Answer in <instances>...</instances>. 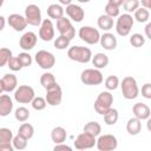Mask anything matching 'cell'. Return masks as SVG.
<instances>
[{"instance_id":"6da1fadb","label":"cell","mask_w":151,"mask_h":151,"mask_svg":"<svg viewBox=\"0 0 151 151\" xmlns=\"http://www.w3.org/2000/svg\"><path fill=\"white\" fill-rule=\"evenodd\" d=\"M67 57L77 63L80 64H86L91 61L92 58V52L90 48L84 47V46H72L67 51Z\"/></svg>"},{"instance_id":"7a4b0ae2","label":"cell","mask_w":151,"mask_h":151,"mask_svg":"<svg viewBox=\"0 0 151 151\" xmlns=\"http://www.w3.org/2000/svg\"><path fill=\"white\" fill-rule=\"evenodd\" d=\"M120 87H122V93H123V97L127 100H132V99H136L139 94V88H138V84H137V80L133 78V77H125L123 80H122V84H120Z\"/></svg>"},{"instance_id":"3957f363","label":"cell","mask_w":151,"mask_h":151,"mask_svg":"<svg viewBox=\"0 0 151 151\" xmlns=\"http://www.w3.org/2000/svg\"><path fill=\"white\" fill-rule=\"evenodd\" d=\"M112 103H113V96L109 91H103L97 97L93 106H94V110L97 113L104 114L112 106Z\"/></svg>"},{"instance_id":"277c9868","label":"cell","mask_w":151,"mask_h":151,"mask_svg":"<svg viewBox=\"0 0 151 151\" xmlns=\"http://www.w3.org/2000/svg\"><path fill=\"white\" fill-rule=\"evenodd\" d=\"M134 24V19L131 14L125 13L119 15L117 22H116V31L120 37H126L131 32V28Z\"/></svg>"},{"instance_id":"5b68a950","label":"cell","mask_w":151,"mask_h":151,"mask_svg":"<svg viewBox=\"0 0 151 151\" xmlns=\"http://www.w3.org/2000/svg\"><path fill=\"white\" fill-rule=\"evenodd\" d=\"M80 80L85 85H100L104 78L98 68H86L81 72Z\"/></svg>"},{"instance_id":"8992f818","label":"cell","mask_w":151,"mask_h":151,"mask_svg":"<svg viewBox=\"0 0 151 151\" xmlns=\"http://www.w3.org/2000/svg\"><path fill=\"white\" fill-rule=\"evenodd\" d=\"M78 35L83 41H85L88 45H96L97 42H99V39H100L99 31L94 27H91V26L80 27L79 32H78Z\"/></svg>"},{"instance_id":"52a82bcc","label":"cell","mask_w":151,"mask_h":151,"mask_svg":"<svg viewBox=\"0 0 151 151\" xmlns=\"http://www.w3.org/2000/svg\"><path fill=\"white\" fill-rule=\"evenodd\" d=\"M34 97V90L28 85H20L18 88L14 90V99L20 104H28L33 100Z\"/></svg>"},{"instance_id":"ba28073f","label":"cell","mask_w":151,"mask_h":151,"mask_svg":"<svg viewBox=\"0 0 151 151\" xmlns=\"http://www.w3.org/2000/svg\"><path fill=\"white\" fill-rule=\"evenodd\" d=\"M25 19L27 21V25H32V26H40L42 19H41V11L39 8V6L31 4L28 6H26L25 8Z\"/></svg>"},{"instance_id":"9c48e42d","label":"cell","mask_w":151,"mask_h":151,"mask_svg":"<svg viewBox=\"0 0 151 151\" xmlns=\"http://www.w3.org/2000/svg\"><path fill=\"white\" fill-rule=\"evenodd\" d=\"M34 58H35V63L44 70H50L55 64V57L53 55V53L45 51V50L38 51L35 53Z\"/></svg>"},{"instance_id":"30bf717a","label":"cell","mask_w":151,"mask_h":151,"mask_svg":"<svg viewBox=\"0 0 151 151\" xmlns=\"http://www.w3.org/2000/svg\"><path fill=\"white\" fill-rule=\"evenodd\" d=\"M96 146L100 151H112L117 149L118 140L113 134H103L96 140Z\"/></svg>"},{"instance_id":"8fae6325","label":"cell","mask_w":151,"mask_h":151,"mask_svg":"<svg viewBox=\"0 0 151 151\" xmlns=\"http://www.w3.org/2000/svg\"><path fill=\"white\" fill-rule=\"evenodd\" d=\"M57 29L60 33V35L66 37L70 40H72L76 35V29L71 24V20L65 17H61L60 19L57 20Z\"/></svg>"},{"instance_id":"7c38bea8","label":"cell","mask_w":151,"mask_h":151,"mask_svg":"<svg viewBox=\"0 0 151 151\" xmlns=\"http://www.w3.org/2000/svg\"><path fill=\"white\" fill-rule=\"evenodd\" d=\"M96 137L87 133L83 132L78 134V137L74 140V147L78 150H86V149H92L96 145Z\"/></svg>"},{"instance_id":"4fadbf2b","label":"cell","mask_w":151,"mask_h":151,"mask_svg":"<svg viewBox=\"0 0 151 151\" xmlns=\"http://www.w3.org/2000/svg\"><path fill=\"white\" fill-rule=\"evenodd\" d=\"M61 99H63V91H61V87L58 84H55L51 88L46 90L45 100H46V103L48 105H51V106H58L61 103Z\"/></svg>"},{"instance_id":"5bb4252c","label":"cell","mask_w":151,"mask_h":151,"mask_svg":"<svg viewBox=\"0 0 151 151\" xmlns=\"http://www.w3.org/2000/svg\"><path fill=\"white\" fill-rule=\"evenodd\" d=\"M39 37L44 41H51L54 38V26L51 19H44L40 24Z\"/></svg>"},{"instance_id":"9a60e30c","label":"cell","mask_w":151,"mask_h":151,"mask_svg":"<svg viewBox=\"0 0 151 151\" xmlns=\"http://www.w3.org/2000/svg\"><path fill=\"white\" fill-rule=\"evenodd\" d=\"M7 22L8 25L17 32H21L26 28L27 26V21L25 19V17L18 14V13H13V14H9V17L7 18Z\"/></svg>"},{"instance_id":"2e32d148","label":"cell","mask_w":151,"mask_h":151,"mask_svg":"<svg viewBox=\"0 0 151 151\" xmlns=\"http://www.w3.org/2000/svg\"><path fill=\"white\" fill-rule=\"evenodd\" d=\"M66 14L68 15V18L74 21V22H80L83 21L84 17H85V12L84 9L78 6V5H74V4H70L66 6Z\"/></svg>"},{"instance_id":"e0dca14e","label":"cell","mask_w":151,"mask_h":151,"mask_svg":"<svg viewBox=\"0 0 151 151\" xmlns=\"http://www.w3.org/2000/svg\"><path fill=\"white\" fill-rule=\"evenodd\" d=\"M37 40H38V38H37V34L35 33H33V32H26V33H24L21 35V38L19 40V45H20V47L24 51H29V50H32L35 46Z\"/></svg>"},{"instance_id":"ac0fdd59","label":"cell","mask_w":151,"mask_h":151,"mask_svg":"<svg viewBox=\"0 0 151 151\" xmlns=\"http://www.w3.org/2000/svg\"><path fill=\"white\" fill-rule=\"evenodd\" d=\"M132 112H133L134 117L138 118V119H140V120L149 119L150 118V114H151L150 107L146 104H144V103H137V104H134L133 107H132Z\"/></svg>"},{"instance_id":"d6986e66","label":"cell","mask_w":151,"mask_h":151,"mask_svg":"<svg viewBox=\"0 0 151 151\" xmlns=\"http://www.w3.org/2000/svg\"><path fill=\"white\" fill-rule=\"evenodd\" d=\"M99 42H100L101 47L106 51H112L117 47V38L110 32H106L103 35H100Z\"/></svg>"},{"instance_id":"ffe728a7","label":"cell","mask_w":151,"mask_h":151,"mask_svg":"<svg viewBox=\"0 0 151 151\" xmlns=\"http://www.w3.org/2000/svg\"><path fill=\"white\" fill-rule=\"evenodd\" d=\"M13 110V101L8 94L0 96V117H7Z\"/></svg>"},{"instance_id":"44dd1931","label":"cell","mask_w":151,"mask_h":151,"mask_svg":"<svg viewBox=\"0 0 151 151\" xmlns=\"http://www.w3.org/2000/svg\"><path fill=\"white\" fill-rule=\"evenodd\" d=\"M2 81V85H4V91L5 92H12L17 88V85H18V79L14 74L12 73H7L2 77L1 79Z\"/></svg>"},{"instance_id":"7402d4cb","label":"cell","mask_w":151,"mask_h":151,"mask_svg":"<svg viewBox=\"0 0 151 151\" xmlns=\"http://www.w3.org/2000/svg\"><path fill=\"white\" fill-rule=\"evenodd\" d=\"M142 130V120L133 117V118H130L126 123V131L129 132V134L131 136H136Z\"/></svg>"},{"instance_id":"603a6c76","label":"cell","mask_w":151,"mask_h":151,"mask_svg":"<svg viewBox=\"0 0 151 151\" xmlns=\"http://www.w3.org/2000/svg\"><path fill=\"white\" fill-rule=\"evenodd\" d=\"M66 137H67V133H66V130L61 126H55L52 131H51V138L52 140L55 143V144H59V143H64L66 140Z\"/></svg>"},{"instance_id":"cb8c5ba5","label":"cell","mask_w":151,"mask_h":151,"mask_svg":"<svg viewBox=\"0 0 151 151\" xmlns=\"http://www.w3.org/2000/svg\"><path fill=\"white\" fill-rule=\"evenodd\" d=\"M91 60H92L93 66L96 68H98V70L99 68H105L109 65V57L106 54H104V53H97V54H94L91 58Z\"/></svg>"},{"instance_id":"d4e9b609","label":"cell","mask_w":151,"mask_h":151,"mask_svg":"<svg viewBox=\"0 0 151 151\" xmlns=\"http://www.w3.org/2000/svg\"><path fill=\"white\" fill-rule=\"evenodd\" d=\"M47 15L51 18V19H60L61 17H64V8L60 6V5H57V4H52L47 7Z\"/></svg>"},{"instance_id":"484cf974","label":"cell","mask_w":151,"mask_h":151,"mask_svg":"<svg viewBox=\"0 0 151 151\" xmlns=\"http://www.w3.org/2000/svg\"><path fill=\"white\" fill-rule=\"evenodd\" d=\"M40 84L45 90H48V88H51L52 86H54L57 84V80H55V78L52 73L45 72L40 77Z\"/></svg>"},{"instance_id":"4316f807","label":"cell","mask_w":151,"mask_h":151,"mask_svg":"<svg viewBox=\"0 0 151 151\" xmlns=\"http://www.w3.org/2000/svg\"><path fill=\"white\" fill-rule=\"evenodd\" d=\"M104 122L106 125H114L119 118V113H118V110L116 109H112L110 107L104 114Z\"/></svg>"},{"instance_id":"83f0119b","label":"cell","mask_w":151,"mask_h":151,"mask_svg":"<svg viewBox=\"0 0 151 151\" xmlns=\"http://www.w3.org/2000/svg\"><path fill=\"white\" fill-rule=\"evenodd\" d=\"M97 24H98V27L101 28L103 31H110L113 27V19L106 14H103L98 18Z\"/></svg>"},{"instance_id":"f1b7e54d","label":"cell","mask_w":151,"mask_h":151,"mask_svg":"<svg viewBox=\"0 0 151 151\" xmlns=\"http://www.w3.org/2000/svg\"><path fill=\"white\" fill-rule=\"evenodd\" d=\"M83 131H84V132H87V133H90V134H92V136H94V137H97V136H99L100 132H101V126H100V124L97 123V122H88V123H86V124L84 125Z\"/></svg>"},{"instance_id":"f546056e","label":"cell","mask_w":151,"mask_h":151,"mask_svg":"<svg viewBox=\"0 0 151 151\" xmlns=\"http://www.w3.org/2000/svg\"><path fill=\"white\" fill-rule=\"evenodd\" d=\"M18 133L21 134L22 137H25V138L28 140V139H31V138L33 137V134H34V127H33V125H31V124L24 122V123L20 125V127H19V130H18Z\"/></svg>"},{"instance_id":"4dcf8cb0","label":"cell","mask_w":151,"mask_h":151,"mask_svg":"<svg viewBox=\"0 0 151 151\" xmlns=\"http://www.w3.org/2000/svg\"><path fill=\"white\" fill-rule=\"evenodd\" d=\"M149 18H150V13H149V9L144 8V7H138L136 11H134V18L138 22H146L149 21Z\"/></svg>"},{"instance_id":"1f68e13d","label":"cell","mask_w":151,"mask_h":151,"mask_svg":"<svg viewBox=\"0 0 151 151\" xmlns=\"http://www.w3.org/2000/svg\"><path fill=\"white\" fill-rule=\"evenodd\" d=\"M12 145H13V147L15 149V150H24V149H26V146H27V139L25 138V137H22L21 134H17V136H14L13 137V139H12Z\"/></svg>"},{"instance_id":"d6a6232c","label":"cell","mask_w":151,"mask_h":151,"mask_svg":"<svg viewBox=\"0 0 151 151\" xmlns=\"http://www.w3.org/2000/svg\"><path fill=\"white\" fill-rule=\"evenodd\" d=\"M13 139V133L7 127L0 129V145L1 144H11Z\"/></svg>"},{"instance_id":"836d02e7","label":"cell","mask_w":151,"mask_h":151,"mask_svg":"<svg viewBox=\"0 0 151 151\" xmlns=\"http://www.w3.org/2000/svg\"><path fill=\"white\" fill-rule=\"evenodd\" d=\"M14 117H15V119H17L18 122L24 123V122H26V120L29 118V111H28L26 107L20 106V107H18V109L15 110Z\"/></svg>"},{"instance_id":"e575fe53","label":"cell","mask_w":151,"mask_h":151,"mask_svg":"<svg viewBox=\"0 0 151 151\" xmlns=\"http://www.w3.org/2000/svg\"><path fill=\"white\" fill-rule=\"evenodd\" d=\"M119 85V79L117 76H109L106 79H105V87L109 90V91H113L118 87Z\"/></svg>"},{"instance_id":"d590c367","label":"cell","mask_w":151,"mask_h":151,"mask_svg":"<svg viewBox=\"0 0 151 151\" xmlns=\"http://www.w3.org/2000/svg\"><path fill=\"white\" fill-rule=\"evenodd\" d=\"M71 40L64 35H59L58 38H55L54 40V47L58 48V50H65L66 47H68Z\"/></svg>"},{"instance_id":"8d00e7d4","label":"cell","mask_w":151,"mask_h":151,"mask_svg":"<svg viewBox=\"0 0 151 151\" xmlns=\"http://www.w3.org/2000/svg\"><path fill=\"white\" fill-rule=\"evenodd\" d=\"M130 44L133 47H142L145 44V38L139 33H134L130 37Z\"/></svg>"},{"instance_id":"74e56055","label":"cell","mask_w":151,"mask_h":151,"mask_svg":"<svg viewBox=\"0 0 151 151\" xmlns=\"http://www.w3.org/2000/svg\"><path fill=\"white\" fill-rule=\"evenodd\" d=\"M11 57H12V51L9 48H7V47L0 48V67L5 66Z\"/></svg>"},{"instance_id":"f35d334b","label":"cell","mask_w":151,"mask_h":151,"mask_svg":"<svg viewBox=\"0 0 151 151\" xmlns=\"http://www.w3.org/2000/svg\"><path fill=\"white\" fill-rule=\"evenodd\" d=\"M31 104H32V107H33L34 110H37V111L44 110V109L46 107V105H47L45 98H42V97H34L33 100L31 101Z\"/></svg>"},{"instance_id":"ab89813d","label":"cell","mask_w":151,"mask_h":151,"mask_svg":"<svg viewBox=\"0 0 151 151\" xmlns=\"http://www.w3.org/2000/svg\"><path fill=\"white\" fill-rule=\"evenodd\" d=\"M123 7L127 13L134 12L139 7V0H124Z\"/></svg>"},{"instance_id":"60d3db41","label":"cell","mask_w":151,"mask_h":151,"mask_svg":"<svg viewBox=\"0 0 151 151\" xmlns=\"http://www.w3.org/2000/svg\"><path fill=\"white\" fill-rule=\"evenodd\" d=\"M7 66H8V68L9 70H12V71H20L21 68H22V65H21V63L19 61V59H18V57H11L9 58V60L7 61Z\"/></svg>"},{"instance_id":"b9f144b4","label":"cell","mask_w":151,"mask_h":151,"mask_svg":"<svg viewBox=\"0 0 151 151\" xmlns=\"http://www.w3.org/2000/svg\"><path fill=\"white\" fill-rule=\"evenodd\" d=\"M18 59H19V61L21 63L22 67H28V66H31V64H32V57H31L27 52H21V53H19Z\"/></svg>"},{"instance_id":"7bdbcfd3","label":"cell","mask_w":151,"mask_h":151,"mask_svg":"<svg viewBox=\"0 0 151 151\" xmlns=\"http://www.w3.org/2000/svg\"><path fill=\"white\" fill-rule=\"evenodd\" d=\"M105 14L111 17V18H114V17H118L119 15V7L114 6V5H111V4H106L105 6Z\"/></svg>"},{"instance_id":"ee69618b","label":"cell","mask_w":151,"mask_h":151,"mask_svg":"<svg viewBox=\"0 0 151 151\" xmlns=\"http://www.w3.org/2000/svg\"><path fill=\"white\" fill-rule=\"evenodd\" d=\"M142 96L146 99H151V84L146 83L142 87Z\"/></svg>"},{"instance_id":"f6af8a7d","label":"cell","mask_w":151,"mask_h":151,"mask_svg":"<svg viewBox=\"0 0 151 151\" xmlns=\"http://www.w3.org/2000/svg\"><path fill=\"white\" fill-rule=\"evenodd\" d=\"M53 150H54V151H60V150H67V151H71L72 147L68 146V145H66V144H64V143H59V144H55V146L53 147Z\"/></svg>"},{"instance_id":"bcb514c9","label":"cell","mask_w":151,"mask_h":151,"mask_svg":"<svg viewBox=\"0 0 151 151\" xmlns=\"http://www.w3.org/2000/svg\"><path fill=\"white\" fill-rule=\"evenodd\" d=\"M13 150H14V147H13L12 143L11 144H1L0 145V151H13Z\"/></svg>"},{"instance_id":"7dc6e473","label":"cell","mask_w":151,"mask_h":151,"mask_svg":"<svg viewBox=\"0 0 151 151\" xmlns=\"http://www.w3.org/2000/svg\"><path fill=\"white\" fill-rule=\"evenodd\" d=\"M107 2L111 4V5H114V6H117V7H120V6L123 5L124 0H109Z\"/></svg>"},{"instance_id":"c3c4849f","label":"cell","mask_w":151,"mask_h":151,"mask_svg":"<svg viewBox=\"0 0 151 151\" xmlns=\"http://www.w3.org/2000/svg\"><path fill=\"white\" fill-rule=\"evenodd\" d=\"M142 6L146 9L151 8V0H142Z\"/></svg>"},{"instance_id":"681fc988","label":"cell","mask_w":151,"mask_h":151,"mask_svg":"<svg viewBox=\"0 0 151 151\" xmlns=\"http://www.w3.org/2000/svg\"><path fill=\"white\" fill-rule=\"evenodd\" d=\"M150 28H151V24L149 22L146 26H145V34H146V38L151 39V34H150Z\"/></svg>"},{"instance_id":"f907efd6","label":"cell","mask_w":151,"mask_h":151,"mask_svg":"<svg viewBox=\"0 0 151 151\" xmlns=\"http://www.w3.org/2000/svg\"><path fill=\"white\" fill-rule=\"evenodd\" d=\"M5 24H6V20H5V17H2V15H0V32L4 29V27H5Z\"/></svg>"},{"instance_id":"816d5d0a","label":"cell","mask_w":151,"mask_h":151,"mask_svg":"<svg viewBox=\"0 0 151 151\" xmlns=\"http://www.w3.org/2000/svg\"><path fill=\"white\" fill-rule=\"evenodd\" d=\"M59 2H60L61 5H65V6H67V5L72 4V0H59Z\"/></svg>"},{"instance_id":"f5cc1de1","label":"cell","mask_w":151,"mask_h":151,"mask_svg":"<svg viewBox=\"0 0 151 151\" xmlns=\"http://www.w3.org/2000/svg\"><path fill=\"white\" fill-rule=\"evenodd\" d=\"M2 92H5V91H4V85H2V81H1V79H0V96L2 94Z\"/></svg>"},{"instance_id":"db71d44e","label":"cell","mask_w":151,"mask_h":151,"mask_svg":"<svg viewBox=\"0 0 151 151\" xmlns=\"http://www.w3.org/2000/svg\"><path fill=\"white\" fill-rule=\"evenodd\" d=\"M77 1H79V2H81V4H86V2H90L91 0H77Z\"/></svg>"},{"instance_id":"11a10c76","label":"cell","mask_w":151,"mask_h":151,"mask_svg":"<svg viewBox=\"0 0 151 151\" xmlns=\"http://www.w3.org/2000/svg\"><path fill=\"white\" fill-rule=\"evenodd\" d=\"M4 1H5V0H0V7L4 5Z\"/></svg>"}]
</instances>
